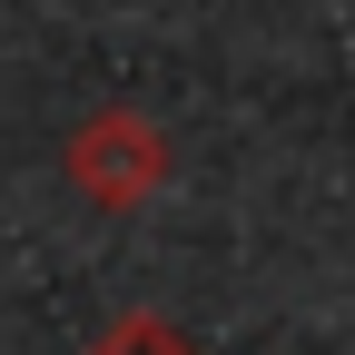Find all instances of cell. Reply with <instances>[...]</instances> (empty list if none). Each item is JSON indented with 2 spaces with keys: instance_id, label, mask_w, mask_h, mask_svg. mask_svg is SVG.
Wrapping results in <instances>:
<instances>
[{
  "instance_id": "6da1fadb",
  "label": "cell",
  "mask_w": 355,
  "mask_h": 355,
  "mask_svg": "<svg viewBox=\"0 0 355 355\" xmlns=\"http://www.w3.org/2000/svg\"><path fill=\"white\" fill-rule=\"evenodd\" d=\"M60 168H69V188L89 207H148L168 188V139H158V119H139V109H89L69 128Z\"/></svg>"
},
{
  "instance_id": "7a4b0ae2",
  "label": "cell",
  "mask_w": 355,
  "mask_h": 355,
  "mask_svg": "<svg viewBox=\"0 0 355 355\" xmlns=\"http://www.w3.org/2000/svg\"><path fill=\"white\" fill-rule=\"evenodd\" d=\"M89 355H198V345L178 336L168 316H119V326H109L99 345H89Z\"/></svg>"
}]
</instances>
